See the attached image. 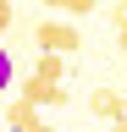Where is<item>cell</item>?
Here are the masks:
<instances>
[{"label":"cell","mask_w":127,"mask_h":132,"mask_svg":"<svg viewBox=\"0 0 127 132\" xmlns=\"http://www.w3.org/2000/svg\"><path fill=\"white\" fill-rule=\"evenodd\" d=\"M94 6H100V0H66V6H61V11H66V16H88Z\"/></svg>","instance_id":"52a82bcc"},{"label":"cell","mask_w":127,"mask_h":132,"mask_svg":"<svg viewBox=\"0 0 127 132\" xmlns=\"http://www.w3.org/2000/svg\"><path fill=\"white\" fill-rule=\"evenodd\" d=\"M127 22V0H116V11H110V28H122Z\"/></svg>","instance_id":"9c48e42d"},{"label":"cell","mask_w":127,"mask_h":132,"mask_svg":"<svg viewBox=\"0 0 127 132\" xmlns=\"http://www.w3.org/2000/svg\"><path fill=\"white\" fill-rule=\"evenodd\" d=\"M11 77H17V61H11V50H6V44H0V94L11 88Z\"/></svg>","instance_id":"8992f818"},{"label":"cell","mask_w":127,"mask_h":132,"mask_svg":"<svg viewBox=\"0 0 127 132\" xmlns=\"http://www.w3.org/2000/svg\"><path fill=\"white\" fill-rule=\"evenodd\" d=\"M33 110H39V105H28V99L17 94V99H11V105H6V127H11V132H22V127H33V121H39Z\"/></svg>","instance_id":"277c9868"},{"label":"cell","mask_w":127,"mask_h":132,"mask_svg":"<svg viewBox=\"0 0 127 132\" xmlns=\"http://www.w3.org/2000/svg\"><path fill=\"white\" fill-rule=\"evenodd\" d=\"M33 77H44V82H66V55H39V61H33Z\"/></svg>","instance_id":"5b68a950"},{"label":"cell","mask_w":127,"mask_h":132,"mask_svg":"<svg viewBox=\"0 0 127 132\" xmlns=\"http://www.w3.org/2000/svg\"><path fill=\"white\" fill-rule=\"evenodd\" d=\"M110 132H127V116H122V121H116V127H110Z\"/></svg>","instance_id":"7c38bea8"},{"label":"cell","mask_w":127,"mask_h":132,"mask_svg":"<svg viewBox=\"0 0 127 132\" xmlns=\"http://www.w3.org/2000/svg\"><path fill=\"white\" fill-rule=\"evenodd\" d=\"M33 44H39V55H77L83 33H77L72 22H39L33 28Z\"/></svg>","instance_id":"6da1fadb"},{"label":"cell","mask_w":127,"mask_h":132,"mask_svg":"<svg viewBox=\"0 0 127 132\" xmlns=\"http://www.w3.org/2000/svg\"><path fill=\"white\" fill-rule=\"evenodd\" d=\"M44 6H55V11H61V6H66V0H44Z\"/></svg>","instance_id":"4fadbf2b"},{"label":"cell","mask_w":127,"mask_h":132,"mask_svg":"<svg viewBox=\"0 0 127 132\" xmlns=\"http://www.w3.org/2000/svg\"><path fill=\"white\" fill-rule=\"evenodd\" d=\"M6 6H11V0H0V11H6Z\"/></svg>","instance_id":"5bb4252c"},{"label":"cell","mask_w":127,"mask_h":132,"mask_svg":"<svg viewBox=\"0 0 127 132\" xmlns=\"http://www.w3.org/2000/svg\"><path fill=\"white\" fill-rule=\"evenodd\" d=\"M22 132H55V127H44V121H33V127H22Z\"/></svg>","instance_id":"8fae6325"},{"label":"cell","mask_w":127,"mask_h":132,"mask_svg":"<svg viewBox=\"0 0 127 132\" xmlns=\"http://www.w3.org/2000/svg\"><path fill=\"white\" fill-rule=\"evenodd\" d=\"M116 44H122V50H127V22H122V28H116Z\"/></svg>","instance_id":"30bf717a"},{"label":"cell","mask_w":127,"mask_h":132,"mask_svg":"<svg viewBox=\"0 0 127 132\" xmlns=\"http://www.w3.org/2000/svg\"><path fill=\"white\" fill-rule=\"evenodd\" d=\"M22 99L28 105H66V88H61V82H44V77H28Z\"/></svg>","instance_id":"3957f363"},{"label":"cell","mask_w":127,"mask_h":132,"mask_svg":"<svg viewBox=\"0 0 127 132\" xmlns=\"http://www.w3.org/2000/svg\"><path fill=\"white\" fill-rule=\"evenodd\" d=\"M0 127H6V116H0Z\"/></svg>","instance_id":"9a60e30c"},{"label":"cell","mask_w":127,"mask_h":132,"mask_svg":"<svg viewBox=\"0 0 127 132\" xmlns=\"http://www.w3.org/2000/svg\"><path fill=\"white\" fill-rule=\"evenodd\" d=\"M88 110L100 116V121H110V127H116L122 116H127V99H122L116 88H94V94H88Z\"/></svg>","instance_id":"7a4b0ae2"},{"label":"cell","mask_w":127,"mask_h":132,"mask_svg":"<svg viewBox=\"0 0 127 132\" xmlns=\"http://www.w3.org/2000/svg\"><path fill=\"white\" fill-rule=\"evenodd\" d=\"M11 28H17V16H11V6H6V11H0V39H6Z\"/></svg>","instance_id":"ba28073f"}]
</instances>
